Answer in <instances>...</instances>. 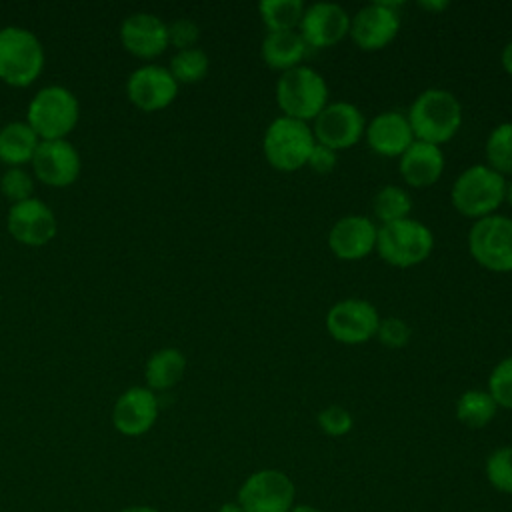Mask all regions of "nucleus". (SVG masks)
Wrapping results in <instances>:
<instances>
[{
  "instance_id": "nucleus-39",
  "label": "nucleus",
  "mask_w": 512,
  "mask_h": 512,
  "mask_svg": "<svg viewBox=\"0 0 512 512\" xmlns=\"http://www.w3.org/2000/svg\"><path fill=\"white\" fill-rule=\"evenodd\" d=\"M218 512H244V510L240 508L238 502H226V504H222V506L218 508Z\"/></svg>"
},
{
  "instance_id": "nucleus-32",
  "label": "nucleus",
  "mask_w": 512,
  "mask_h": 512,
  "mask_svg": "<svg viewBox=\"0 0 512 512\" xmlns=\"http://www.w3.org/2000/svg\"><path fill=\"white\" fill-rule=\"evenodd\" d=\"M0 190L8 200H12V204L34 198V182L30 174L22 168H8L0 180Z\"/></svg>"
},
{
  "instance_id": "nucleus-6",
  "label": "nucleus",
  "mask_w": 512,
  "mask_h": 512,
  "mask_svg": "<svg viewBox=\"0 0 512 512\" xmlns=\"http://www.w3.org/2000/svg\"><path fill=\"white\" fill-rule=\"evenodd\" d=\"M80 118L76 96L64 86H46L28 104L26 122L40 140H66Z\"/></svg>"
},
{
  "instance_id": "nucleus-15",
  "label": "nucleus",
  "mask_w": 512,
  "mask_h": 512,
  "mask_svg": "<svg viewBox=\"0 0 512 512\" xmlns=\"http://www.w3.org/2000/svg\"><path fill=\"white\" fill-rule=\"evenodd\" d=\"M178 86L168 68L148 64L130 74L126 92L130 102L142 112H158L176 100Z\"/></svg>"
},
{
  "instance_id": "nucleus-29",
  "label": "nucleus",
  "mask_w": 512,
  "mask_h": 512,
  "mask_svg": "<svg viewBox=\"0 0 512 512\" xmlns=\"http://www.w3.org/2000/svg\"><path fill=\"white\" fill-rule=\"evenodd\" d=\"M210 68V60L204 50L188 48L178 50L170 60V74L178 84H196L206 78Z\"/></svg>"
},
{
  "instance_id": "nucleus-7",
  "label": "nucleus",
  "mask_w": 512,
  "mask_h": 512,
  "mask_svg": "<svg viewBox=\"0 0 512 512\" xmlns=\"http://www.w3.org/2000/svg\"><path fill=\"white\" fill-rule=\"evenodd\" d=\"M44 68V48L26 28H0V80L24 88L30 86Z\"/></svg>"
},
{
  "instance_id": "nucleus-19",
  "label": "nucleus",
  "mask_w": 512,
  "mask_h": 512,
  "mask_svg": "<svg viewBox=\"0 0 512 512\" xmlns=\"http://www.w3.org/2000/svg\"><path fill=\"white\" fill-rule=\"evenodd\" d=\"M364 138L372 152L384 158H400L416 140L408 116L400 110H384L366 122Z\"/></svg>"
},
{
  "instance_id": "nucleus-30",
  "label": "nucleus",
  "mask_w": 512,
  "mask_h": 512,
  "mask_svg": "<svg viewBox=\"0 0 512 512\" xmlns=\"http://www.w3.org/2000/svg\"><path fill=\"white\" fill-rule=\"evenodd\" d=\"M486 478L498 492L512 496V446H500L486 458Z\"/></svg>"
},
{
  "instance_id": "nucleus-34",
  "label": "nucleus",
  "mask_w": 512,
  "mask_h": 512,
  "mask_svg": "<svg viewBox=\"0 0 512 512\" xmlns=\"http://www.w3.org/2000/svg\"><path fill=\"white\" fill-rule=\"evenodd\" d=\"M410 326L398 318V316H388V318H380V324H378V330H376V336L378 342L390 350H398V348H404L410 340Z\"/></svg>"
},
{
  "instance_id": "nucleus-12",
  "label": "nucleus",
  "mask_w": 512,
  "mask_h": 512,
  "mask_svg": "<svg viewBox=\"0 0 512 512\" xmlns=\"http://www.w3.org/2000/svg\"><path fill=\"white\" fill-rule=\"evenodd\" d=\"M380 314L376 306L364 298H344L332 304L326 314L328 334L346 346H358L376 336Z\"/></svg>"
},
{
  "instance_id": "nucleus-40",
  "label": "nucleus",
  "mask_w": 512,
  "mask_h": 512,
  "mask_svg": "<svg viewBox=\"0 0 512 512\" xmlns=\"http://www.w3.org/2000/svg\"><path fill=\"white\" fill-rule=\"evenodd\" d=\"M120 512H158V510L152 508V506H128V508H124Z\"/></svg>"
},
{
  "instance_id": "nucleus-9",
  "label": "nucleus",
  "mask_w": 512,
  "mask_h": 512,
  "mask_svg": "<svg viewBox=\"0 0 512 512\" xmlns=\"http://www.w3.org/2000/svg\"><path fill=\"white\" fill-rule=\"evenodd\" d=\"M294 498V482L276 468L252 472L238 490V504L244 512H290Z\"/></svg>"
},
{
  "instance_id": "nucleus-24",
  "label": "nucleus",
  "mask_w": 512,
  "mask_h": 512,
  "mask_svg": "<svg viewBox=\"0 0 512 512\" xmlns=\"http://www.w3.org/2000/svg\"><path fill=\"white\" fill-rule=\"evenodd\" d=\"M186 372V358L178 348H162L156 350L144 368L146 384L154 390H170L174 388Z\"/></svg>"
},
{
  "instance_id": "nucleus-3",
  "label": "nucleus",
  "mask_w": 512,
  "mask_h": 512,
  "mask_svg": "<svg viewBox=\"0 0 512 512\" xmlns=\"http://www.w3.org/2000/svg\"><path fill=\"white\" fill-rule=\"evenodd\" d=\"M274 96L282 116L310 122L328 104V84L318 70L302 64L280 74Z\"/></svg>"
},
{
  "instance_id": "nucleus-41",
  "label": "nucleus",
  "mask_w": 512,
  "mask_h": 512,
  "mask_svg": "<svg viewBox=\"0 0 512 512\" xmlns=\"http://www.w3.org/2000/svg\"><path fill=\"white\" fill-rule=\"evenodd\" d=\"M504 202L512 206V178L506 180V190H504Z\"/></svg>"
},
{
  "instance_id": "nucleus-14",
  "label": "nucleus",
  "mask_w": 512,
  "mask_h": 512,
  "mask_svg": "<svg viewBox=\"0 0 512 512\" xmlns=\"http://www.w3.org/2000/svg\"><path fill=\"white\" fill-rule=\"evenodd\" d=\"M376 236L378 226L372 218L348 214L338 218L328 230V248L338 260L356 262L376 250Z\"/></svg>"
},
{
  "instance_id": "nucleus-21",
  "label": "nucleus",
  "mask_w": 512,
  "mask_h": 512,
  "mask_svg": "<svg viewBox=\"0 0 512 512\" xmlns=\"http://www.w3.org/2000/svg\"><path fill=\"white\" fill-rule=\"evenodd\" d=\"M446 168L442 146L414 140L398 158V172L410 188H428L440 180Z\"/></svg>"
},
{
  "instance_id": "nucleus-23",
  "label": "nucleus",
  "mask_w": 512,
  "mask_h": 512,
  "mask_svg": "<svg viewBox=\"0 0 512 512\" xmlns=\"http://www.w3.org/2000/svg\"><path fill=\"white\" fill-rule=\"evenodd\" d=\"M38 144L40 138L28 122H8L0 130V162L10 168H20L22 164L32 162Z\"/></svg>"
},
{
  "instance_id": "nucleus-2",
  "label": "nucleus",
  "mask_w": 512,
  "mask_h": 512,
  "mask_svg": "<svg viewBox=\"0 0 512 512\" xmlns=\"http://www.w3.org/2000/svg\"><path fill=\"white\" fill-rule=\"evenodd\" d=\"M504 190V176L486 164H474L462 170L452 182L450 202L458 214L470 220H480L500 210L504 204Z\"/></svg>"
},
{
  "instance_id": "nucleus-35",
  "label": "nucleus",
  "mask_w": 512,
  "mask_h": 512,
  "mask_svg": "<svg viewBox=\"0 0 512 512\" xmlns=\"http://www.w3.org/2000/svg\"><path fill=\"white\" fill-rule=\"evenodd\" d=\"M198 38H200V28L190 18H178L168 24V46H174L178 50L196 48Z\"/></svg>"
},
{
  "instance_id": "nucleus-11",
  "label": "nucleus",
  "mask_w": 512,
  "mask_h": 512,
  "mask_svg": "<svg viewBox=\"0 0 512 512\" xmlns=\"http://www.w3.org/2000/svg\"><path fill=\"white\" fill-rule=\"evenodd\" d=\"M400 32L398 2H370L350 16L348 36L356 48L376 52L386 48Z\"/></svg>"
},
{
  "instance_id": "nucleus-27",
  "label": "nucleus",
  "mask_w": 512,
  "mask_h": 512,
  "mask_svg": "<svg viewBox=\"0 0 512 512\" xmlns=\"http://www.w3.org/2000/svg\"><path fill=\"white\" fill-rule=\"evenodd\" d=\"M372 212L380 224L408 218L412 212V196L402 186L386 184L376 192L372 200Z\"/></svg>"
},
{
  "instance_id": "nucleus-16",
  "label": "nucleus",
  "mask_w": 512,
  "mask_h": 512,
  "mask_svg": "<svg viewBox=\"0 0 512 512\" xmlns=\"http://www.w3.org/2000/svg\"><path fill=\"white\" fill-rule=\"evenodd\" d=\"M6 226L10 236L24 246H44L58 230L54 212L38 198L12 204Z\"/></svg>"
},
{
  "instance_id": "nucleus-37",
  "label": "nucleus",
  "mask_w": 512,
  "mask_h": 512,
  "mask_svg": "<svg viewBox=\"0 0 512 512\" xmlns=\"http://www.w3.org/2000/svg\"><path fill=\"white\" fill-rule=\"evenodd\" d=\"M448 6H450L448 0H422V2H418V8H422L424 12H434V14L444 12Z\"/></svg>"
},
{
  "instance_id": "nucleus-36",
  "label": "nucleus",
  "mask_w": 512,
  "mask_h": 512,
  "mask_svg": "<svg viewBox=\"0 0 512 512\" xmlns=\"http://www.w3.org/2000/svg\"><path fill=\"white\" fill-rule=\"evenodd\" d=\"M336 164H338V152L318 142L314 144L306 162V166L316 174H330L336 168Z\"/></svg>"
},
{
  "instance_id": "nucleus-20",
  "label": "nucleus",
  "mask_w": 512,
  "mask_h": 512,
  "mask_svg": "<svg viewBox=\"0 0 512 512\" xmlns=\"http://www.w3.org/2000/svg\"><path fill=\"white\" fill-rule=\"evenodd\" d=\"M120 40L132 56L152 60L168 48V24L156 14L138 12L122 22Z\"/></svg>"
},
{
  "instance_id": "nucleus-8",
  "label": "nucleus",
  "mask_w": 512,
  "mask_h": 512,
  "mask_svg": "<svg viewBox=\"0 0 512 512\" xmlns=\"http://www.w3.org/2000/svg\"><path fill=\"white\" fill-rule=\"evenodd\" d=\"M468 252L488 272H512V218L500 212L474 220L468 230Z\"/></svg>"
},
{
  "instance_id": "nucleus-25",
  "label": "nucleus",
  "mask_w": 512,
  "mask_h": 512,
  "mask_svg": "<svg viewBox=\"0 0 512 512\" xmlns=\"http://www.w3.org/2000/svg\"><path fill=\"white\" fill-rule=\"evenodd\" d=\"M454 412H456V418L460 424H464L466 428L478 430V428L488 426L494 420L498 406L486 390L472 388L458 396Z\"/></svg>"
},
{
  "instance_id": "nucleus-28",
  "label": "nucleus",
  "mask_w": 512,
  "mask_h": 512,
  "mask_svg": "<svg viewBox=\"0 0 512 512\" xmlns=\"http://www.w3.org/2000/svg\"><path fill=\"white\" fill-rule=\"evenodd\" d=\"M486 166L500 176H512V122H500L492 128L484 144Z\"/></svg>"
},
{
  "instance_id": "nucleus-13",
  "label": "nucleus",
  "mask_w": 512,
  "mask_h": 512,
  "mask_svg": "<svg viewBox=\"0 0 512 512\" xmlns=\"http://www.w3.org/2000/svg\"><path fill=\"white\" fill-rule=\"evenodd\" d=\"M350 30V14L336 2H314L304 8L298 32L308 48H330L342 42Z\"/></svg>"
},
{
  "instance_id": "nucleus-33",
  "label": "nucleus",
  "mask_w": 512,
  "mask_h": 512,
  "mask_svg": "<svg viewBox=\"0 0 512 512\" xmlns=\"http://www.w3.org/2000/svg\"><path fill=\"white\" fill-rule=\"evenodd\" d=\"M318 428L326 434V436H332V438H340V436H346L352 426H354V418L352 414L344 408V406H338V404H332V406H326L318 412Z\"/></svg>"
},
{
  "instance_id": "nucleus-26",
  "label": "nucleus",
  "mask_w": 512,
  "mask_h": 512,
  "mask_svg": "<svg viewBox=\"0 0 512 512\" xmlns=\"http://www.w3.org/2000/svg\"><path fill=\"white\" fill-rule=\"evenodd\" d=\"M306 4L302 0H262L258 16L268 32L298 30Z\"/></svg>"
},
{
  "instance_id": "nucleus-10",
  "label": "nucleus",
  "mask_w": 512,
  "mask_h": 512,
  "mask_svg": "<svg viewBox=\"0 0 512 512\" xmlns=\"http://www.w3.org/2000/svg\"><path fill=\"white\" fill-rule=\"evenodd\" d=\"M314 140L336 152L356 146L364 138L366 118L352 102H328L312 120Z\"/></svg>"
},
{
  "instance_id": "nucleus-31",
  "label": "nucleus",
  "mask_w": 512,
  "mask_h": 512,
  "mask_svg": "<svg viewBox=\"0 0 512 512\" xmlns=\"http://www.w3.org/2000/svg\"><path fill=\"white\" fill-rule=\"evenodd\" d=\"M486 392L492 396L498 408L512 410V354L502 358L488 376Z\"/></svg>"
},
{
  "instance_id": "nucleus-1",
  "label": "nucleus",
  "mask_w": 512,
  "mask_h": 512,
  "mask_svg": "<svg viewBox=\"0 0 512 512\" xmlns=\"http://www.w3.org/2000/svg\"><path fill=\"white\" fill-rule=\"evenodd\" d=\"M406 116L416 140L442 146L462 126V104L446 88H428L414 98Z\"/></svg>"
},
{
  "instance_id": "nucleus-38",
  "label": "nucleus",
  "mask_w": 512,
  "mask_h": 512,
  "mask_svg": "<svg viewBox=\"0 0 512 512\" xmlns=\"http://www.w3.org/2000/svg\"><path fill=\"white\" fill-rule=\"evenodd\" d=\"M500 64L504 68V72L512 78V40L502 48V54H500Z\"/></svg>"
},
{
  "instance_id": "nucleus-22",
  "label": "nucleus",
  "mask_w": 512,
  "mask_h": 512,
  "mask_svg": "<svg viewBox=\"0 0 512 512\" xmlns=\"http://www.w3.org/2000/svg\"><path fill=\"white\" fill-rule=\"evenodd\" d=\"M308 52L310 48L298 30L268 32L260 44L262 62L280 74L302 66Z\"/></svg>"
},
{
  "instance_id": "nucleus-4",
  "label": "nucleus",
  "mask_w": 512,
  "mask_h": 512,
  "mask_svg": "<svg viewBox=\"0 0 512 512\" xmlns=\"http://www.w3.org/2000/svg\"><path fill=\"white\" fill-rule=\"evenodd\" d=\"M432 250V230L412 216L378 226L376 252L386 264L394 268L418 266L432 254Z\"/></svg>"
},
{
  "instance_id": "nucleus-18",
  "label": "nucleus",
  "mask_w": 512,
  "mask_h": 512,
  "mask_svg": "<svg viewBox=\"0 0 512 512\" xmlns=\"http://www.w3.org/2000/svg\"><path fill=\"white\" fill-rule=\"evenodd\" d=\"M158 418V398L150 388L134 386L120 394L112 408V424L124 436L146 434Z\"/></svg>"
},
{
  "instance_id": "nucleus-42",
  "label": "nucleus",
  "mask_w": 512,
  "mask_h": 512,
  "mask_svg": "<svg viewBox=\"0 0 512 512\" xmlns=\"http://www.w3.org/2000/svg\"><path fill=\"white\" fill-rule=\"evenodd\" d=\"M290 512H320V510L314 506H308V504H296V506H292Z\"/></svg>"
},
{
  "instance_id": "nucleus-5",
  "label": "nucleus",
  "mask_w": 512,
  "mask_h": 512,
  "mask_svg": "<svg viewBox=\"0 0 512 512\" xmlns=\"http://www.w3.org/2000/svg\"><path fill=\"white\" fill-rule=\"evenodd\" d=\"M316 140L308 122L288 116L274 118L262 136L266 162L280 172H294L306 166Z\"/></svg>"
},
{
  "instance_id": "nucleus-17",
  "label": "nucleus",
  "mask_w": 512,
  "mask_h": 512,
  "mask_svg": "<svg viewBox=\"0 0 512 512\" xmlns=\"http://www.w3.org/2000/svg\"><path fill=\"white\" fill-rule=\"evenodd\" d=\"M80 166V154L68 140H40L32 158V168L38 180L54 188H64L76 182Z\"/></svg>"
}]
</instances>
